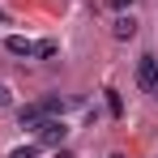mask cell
Masks as SVG:
<instances>
[{"mask_svg":"<svg viewBox=\"0 0 158 158\" xmlns=\"http://www.w3.org/2000/svg\"><path fill=\"white\" fill-rule=\"evenodd\" d=\"M64 137H69L64 115H43V120H39V128H34V141H39V145H47V150H60V145H64Z\"/></svg>","mask_w":158,"mask_h":158,"instance_id":"obj_1","label":"cell"},{"mask_svg":"<svg viewBox=\"0 0 158 158\" xmlns=\"http://www.w3.org/2000/svg\"><path fill=\"white\" fill-rule=\"evenodd\" d=\"M137 85H141L145 94L158 85V56H141V60H137Z\"/></svg>","mask_w":158,"mask_h":158,"instance_id":"obj_2","label":"cell"},{"mask_svg":"<svg viewBox=\"0 0 158 158\" xmlns=\"http://www.w3.org/2000/svg\"><path fill=\"white\" fill-rule=\"evenodd\" d=\"M4 52L9 56H39V43H34V39H26V34H9V39H4Z\"/></svg>","mask_w":158,"mask_h":158,"instance_id":"obj_3","label":"cell"},{"mask_svg":"<svg viewBox=\"0 0 158 158\" xmlns=\"http://www.w3.org/2000/svg\"><path fill=\"white\" fill-rule=\"evenodd\" d=\"M111 34H115L120 43H124V39H132V34H137V17H132V13H120V17L111 22Z\"/></svg>","mask_w":158,"mask_h":158,"instance_id":"obj_4","label":"cell"},{"mask_svg":"<svg viewBox=\"0 0 158 158\" xmlns=\"http://www.w3.org/2000/svg\"><path fill=\"white\" fill-rule=\"evenodd\" d=\"M39 120H43V107L39 103H30V107H22V111H17V124H22V128H39Z\"/></svg>","mask_w":158,"mask_h":158,"instance_id":"obj_5","label":"cell"},{"mask_svg":"<svg viewBox=\"0 0 158 158\" xmlns=\"http://www.w3.org/2000/svg\"><path fill=\"white\" fill-rule=\"evenodd\" d=\"M39 107H43V115H64L69 111V98L64 94H47V98H39Z\"/></svg>","mask_w":158,"mask_h":158,"instance_id":"obj_6","label":"cell"},{"mask_svg":"<svg viewBox=\"0 0 158 158\" xmlns=\"http://www.w3.org/2000/svg\"><path fill=\"white\" fill-rule=\"evenodd\" d=\"M107 111H111V115H124V103H120L115 90H107Z\"/></svg>","mask_w":158,"mask_h":158,"instance_id":"obj_7","label":"cell"},{"mask_svg":"<svg viewBox=\"0 0 158 158\" xmlns=\"http://www.w3.org/2000/svg\"><path fill=\"white\" fill-rule=\"evenodd\" d=\"M9 158H39L34 145H17V150H9Z\"/></svg>","mask_w":158,"mask_h":158,"instance_id":"obj_8","label":"cell"},{"mask_svg":"<svg viewBox=\"0 0 158 158\" xmlns=\"http://www.w3.org/2000/svg\"><path fill=\"white\" fill-rule=\"evenodd\" d=\"M111 9H115V13H124V9H132V0H111Z\"/></svg>","mask_w":158,"mask_h":158,"instance_id":"obj_9","label":"cell"},{"mask_svg":"<svg viewBox=\"0 0 158 158\" xmlns=\"http://www.w3.org/2000/svg\"><path fill=\"white\" fill-rule=\"evenodd\" d=\"M0 107H9V85H0Z\"/></svg>","mask_w":158,"mask_h":158,"instance_id":"obj_10","label":"cell"},{"mask_svg":"<svg viewBox=\"0 0 158 158\" xmlns=\"http://www.w3.org/2000/svg\"><path fill=\"white\" fill-rule=\"evenodd\" d=\"M56 158H77V154H73V150H56Z\"/></svg>","mask_w":158,"mask_h":158,"instance_id":"obj_11","label":"cell"},{"mask_svg":"<svg viewBox=\"0 0 158 158\" xmlns=\"http://www.w3.org/2000/svg\"><path fill=\"white\" fill-rule=\"evenodd\" d=\"M0 26H4V9H0Z\"/></svg>","mask_w":158,"mask_h":158,"instance_id":"obj_12","label":"cell"},{"mask_svg":"<svg viewBox=\"0 0 158 158\" xmlns=\"http://www.w3.org/2000/svg\"><path fill=\"white\" fill-rule=\"evenodd\" d=\"M150 94H154V98H158V85H154V90H150Z\"/></svg>","mask_w":158,"mask_h":158,"instance_id":"obj_13","label":"cell"},{"mask_svg":"<svg viewBox=\"0 0 158 158\" xmlns=\"http://www.w3.org/2000/svg\"><path fill=\"white\" fill-rule=\"evenodd\" d=\"M111 158H120V154H111Z\"/></svg>","mask_w":158,"mask_h":158,"instance_id":"obj_14","label":"cell"}]
</instances>
